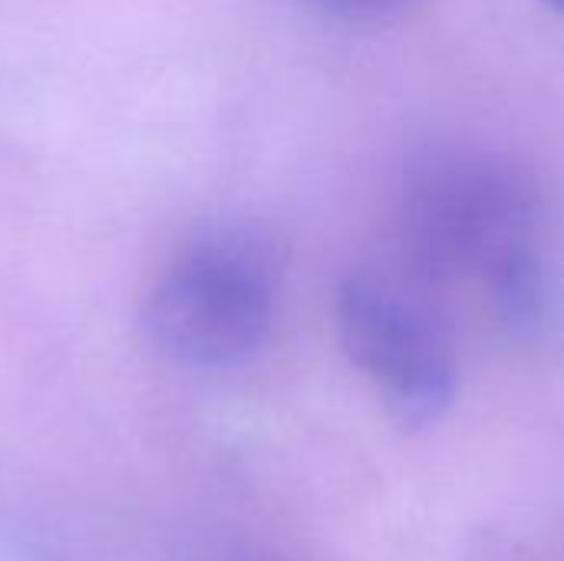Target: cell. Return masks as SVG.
<instances>
[{
    "instance_id": "5",
    "label": "cell",
    "mask_w": 564,
    "mask_h": 561,
    "mask_svg": "<svg viewBox=\"0 0 564 561\" xmlns=\"http://www.w3.org/2000/svg\"><path fill=\"white\" fill-rule=\"evenodd\" d=\"M330 10H344V13H390L410 0H321Z\"/></svg>"
},
{
    "instance_id": "3",
    "label": "cell",
    "mask_w": 564,
    "mask_h": 561,
    "mask_svg": "<svg viewBox=\"0 0 564 561\" xmlns=\"http://www.w3.org/2000/svg\"><path fill=\"white\" fill-rule=\"evenodd\" d=\"M337 334L350 364L383 384L400 427H430L453 407L456 360L446 331L390 284L347 278L337 291Z\"/></svg>"
},
{
    "instance_id": "6",
    "label": "cell",
    "mask_w": 564,
    "mask_h": 561,
    "mask_svg": "<svg viewBox=\"0 0 564 561\" xmlns=\"http://www.w3.org/2000/svg\"><path fill=\"white\" fill-rule=\"evenodd\" d=\"M542 3H545L549 10H555V13H562L564 17V0H542Z\"/></svg>"
},
{
    "instance_id": "1",
    "label": "cell",
    "mask_w": 564,
    "mask_h": 561,
    "mask_svg": "<svg viewBox=\"0 0 564 561\" xmlns=\"http://www.w3.org/2000/svg\"><path fill=\"white\" fill-rule=\"evenodd\" d=\"M274 298L271 245L245 225H208L152 288L145 331L185 367H231L268 341Z\"/></svg>"
},
{
    "instance_id": "2",
    "label": "cell",
    "mask_w": 564,
    "mask_h": 561,
    "mask_svg": "<svg viewBox=\"0 0 564 561\" xmlns=\"http://www.w3.org/2000/svg\"><path fill=\"white\" fill-rule=\"evenodd\" d=\"M539 188L532 175L489 152H436L406 188L413 261L440 278L486 271L499 255L532 245Z\"/></svg>"
},
{
    "instance_id": "4",
    "label": "cell",
    "mask_w": 564,
    "mask_h": 561,
    "mask_svg": "<svg viewBox=\"0 0 564 561\" xmlns=\"http://www.w3.org/2000/svg\"><path fill=\"white\" fill-rule=\"evenodd\" d=\"M482 281L502 327L516 337H535L552 317V278L532 245L499 255Z\"/></svg>"
}]
</instances>
